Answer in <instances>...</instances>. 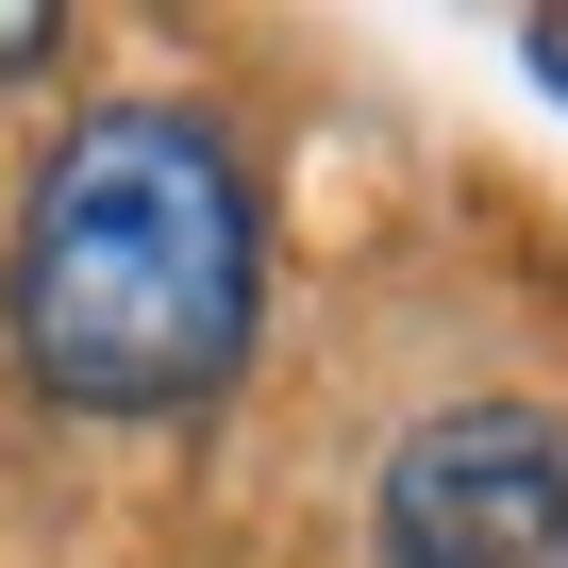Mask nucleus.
I'll return each mask as SVG.
<instances>
[{"label": "nucleus", "instance_id": "f03ea898", "mask_svg": "<svg viewBox=\"0 0 568 568\" xmlns=\"http://www.w3.org/2000/svg\"><path fill=\"white\" fill-rule=\"evenodd\" d=\"M385 568H568V435L535 402H452L385 452L368 501Z\"/></svg>", "mask_w": 568, "mask_h": 568}, {"label": "nucleus", "instance_id": "7ed1b4c3", "mask_svg": "<svg viewBox=\"0 0 568 568\" xmlns=\"http://www.w3.org/2000/svg\"><path fill=\"white\" fill-rule=\"evenodd\" d=\"M51 51H68L51 0H0V84H51Z\"/></svg>", "mask_w": 568, "mask_h": 568}, {"label": "nucleus", "instance_id": "f257e3e1", "mask_svg": "<svg viewBox=\"0 0 568 568\" xmlns=\"http://www.w3.org/2000/svg\"><path fill=\"white\" fill-rule=\"evenodd\" d=\"M267 302V217L201 101H101L18 201V368L68 418H184L234 385Z\"/></svg>", "mask_w": 568, "mask_h": 568}, {"label": "nucleus", "instance_id": "20e7f679", "mask_svg": "<svg viewBox=\"0 0 568 568\" xmlns=\"http://www.w3.org/2000/svg\"><path fill=\"white\" fill-rule=\"evenodd\" d=\"M518 51H535V84H568V18H535V34H518Z\"/></svg>", "mask_w": 568, "mask_h": 568}]
</instances>
